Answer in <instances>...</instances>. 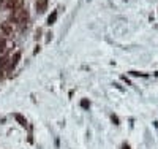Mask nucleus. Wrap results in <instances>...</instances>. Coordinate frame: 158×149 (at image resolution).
Wrapping results in <instances>:
<instances>
[{
    "instance_id": "nucleus-1",
    "label": "nucleus",
    "mask_w": 158,
    "mask_h": 149,
    "mask_svg": "<svg viewBox=\"0 0 158 149\" xmlns=\"http://www.w3.org/2000/svg\"><path fill=\"white\" fill-rule=\"evenodd\" d=\"M29 18V13L25 11L24 8H18V10H13V15H11V19L15 21L16 24H24Z\"/></svg>"
},
{
    "instance_id": "nucleus-2",
    "label": "nucleus",
    "mask_w": 158,
    "mask_h": 149,
    "mask_svg": "<svg viewBox=\"0 0 158 149\" xmlns=\"http://www.w3.org/2000/svg\"><path fill=\"white\" fill-rule=\"evenodd\" d=\"M19 59H21V52H15V56H10L6 70H13V68H15V67L18 65V60H19Z\"/></svg>"
},
{
    "instance_id": "nucleus-3",
    "label": "nucleus",
    "mask_w": 158,
    "mask_h": 149,
    "mask_svg": "<svg viewBox=\"0 0 158 149\" xmlns=\"http://www.w3.org/2000/svg\"><path fill=\"white\" fill-rule=\"evenodd\" d=\"M22 5H24V0H6V7L11 10L22 8Z\"/></svg>"
},
{
    "instance_id": "nucleus-4",
    "label": "nucleus",
    "mask_w": 158,
    "mask_h": 149,
    "mask_svg": "<svg viewBox=\"0 0 158 149\" xmlns=\"http://www.w3.org/2000/svg\"><path fill=\"white\" fill-rule=\"evenodd\" d=\"M2 30L6 35H13V32H15V25H13V22H3L2 24Z\"/></svg>"
},
{
    "instance_id": "nucleus-5",
    "label": "nucleus",
    "mask_w": 158,
    "mask_h": 149,
    "mask_svg": "<svg viewBox=\"0 0 158 149\" xmlns=\"http://www.w3.org/2000/svg\"><path fill=\"white\" fill-rule=\"evenodd\" d=\"M8 59H10V56L0 57V76H2V73L6 70V67H8Z\"/></svg>"
},
{
    "instance_id": "nucleus-6",
    "label": "nucleus",
    "mask_w": 158,
    "mask_h": 149,
    "mask_svg": "<svg viewBox=\"0 0 158 149\" xmlns=\"http://www.w3.org/2000/svg\"><path fill=\"white\" fill-rule=\"evenodd\" d=\"M46 5H48V0H38V2H36V10L40 13H43L46 10Z\"/></svg>"
},
{
    "instance_id": "nucleus-7",
    "label": "nucleus",
    "mask_w": 158,
    "mask_h": 149,
    "mask_svg": "<svg viewBox=\"0 0 158 149\" xmlns=\"http://www.w3.org/2000/svg\"><path fill=\"white\" fill-rule=\"evenodd\" d=\"M15 119L18 121V122H19V124H21L22 127H25V125H27V121H25V117H24L22 114H19V113H16V114H15Z\"/></svg>"
},
{
    "instance_id": "nucleus-8",
    "label": "nucleus",
    "mask_w": 158,
    "mask_h": 149,
    "mask_svg": "<svg viewBox=\"0 0 158 149\" xmlns=\"http://www.w3.org/2000/svg\"><path fill=\"white\" fill-rule=\"evenodd\" d=\"M56 19H57V11H52L51 15H49V18H48V24H49V25H51V24H54Z\"/></svg>"
},
{
    "instance_id": "nucleus-9",
    "label": "nucleus",
    "mask_w": 158,
    "mask_h": 149,
    "mask_svg": "<svg viewBox=\"0 0 158 149\" xmlns=\"http://www.w3.org/2000/svg\"><path fill=\"white\" fill-rule=\"evenodd\" d=\"M5 46H6L5 38H2V37H0V52H3V51H5Z\"/></svg>"
},
{
    "instance_id": "nucleus-10",
    "label": "nucleus",
    "mask_w": 158,
    "mask_h": 149,
    "mask_svg": "<svg viewBox=\"0 0 158 149\" xmlns=\"http://www.w3.org/2000/svg\"><path fill=\"white\" fill-rule=\"evenodd\" d=\"M133 76H142V78H147V73H141V72H130Z\"/></svg>"
},
{
    "instance_id": "nucleus-11",
    "label": "nucleus",
    "mask_w": 158,
    "mask_h": 149,
    "mask_svg": "<svg viewBox=\"0 0 158 149\" xmlns=\"http://www.w3.org/2000/svg\"><path fill=\"white\" fill-rule=\"evenodd\" d=\"M81 106L84 108V110H87V108L90 106V102H89V100H82V102H81Z\"/></svg>"
},
{
    "instance_id": "nucleus-12",
    "label": "nucleus",
    "mask_w": 158,
    "mask_h": 149,
    "mask_svg": "<svg viewBox=\"0 0 158 149\" xmlns=\"http://www.w3.org/2000/svg\"><path fill=\"white\" fill-rule=\"evenodd\" d=\"M111 119H112V122H114L115 125H118V117H117L115 114H112V116H111Z\"/></svg>"
},
{
    "instance_id": "nucleus-13",
    "label": "nucleus",
    "mask_w": 158,
    "mask_h": 149,
    "mask_svg": "<svg viewBox=\"0 0 158 149\" xmlns=\"http://www.w3.org/2000/svg\"><path fill=\"white\" fill-rule=\"evenodd\" d=\"M122 149H131V147H130V146L125 143V144H122Z\"/></svg>"
},
{
    "instance_id": "nucleus-14",
    "label": "nucleus",
    "mask_w": 158,
    "mask_h": 149,
    "mask_svg": "<svg viewBox=\"0 0 158 149\" xmlns=\"http://www.w3.org/2000/svg\"><path fill=\"white\" fill-rule=\"evenodd\" d=\"M155 76H158V72H156V73H155Z\"/></svg>"
}]
</instances>
